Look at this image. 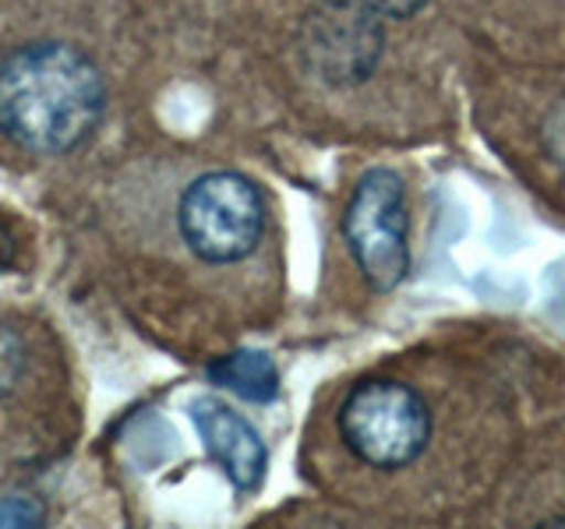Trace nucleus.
Masks as SVG:
<instances>
[{"label": "nucleus", "mask_w": 565, "mask_h": 529, "mask_svg": "<svg viewBox=\"0 0 565 529\" xmlns=\"http://www.w3.org/2000/svg\"><path fill=\"white\" fill-rule=\"evenodd\" d=\"M340 438L371 469H406L431 441V410L417 388L396 378H367L343 399Z\"/></svg>", "instance_id": "2"}, {"label": "nucleus", "mask_w": 565, "mask_h": 529, "mask_svg": "<svg viewBox=\"0 0 565 529\" xmlns=\"http://www.w3.org/2000/svg\"><path fill=\"white\" fill-rule=\"evenodd\" d=\"M40 519H43V511L32 508L22 498H11L8 505H0V526H32V522H40Z\"/></svg>", "instance_id": "10"}, {"label": "nucleus", "mask_w": 565, "mask_h": 529, "mask_svg": "<svg viewBox=\"0 0 565 529\" xmlns=\"http://www.w3.org/2000/svg\"><path fill=\"white\" fill-rule=\"evenodd\" d=\"M106 110V85L82 50L35 43L0 64V134L35 155L78 149Z\"/></svg>", "instance_id": "1"}, {"label": "nucleus", "mask_w": 565, "mask_h": 529, "mask_svg": "<svg viewBox=\"0 0 565 529\" xmlns=\"http://www.w3.org/2000/svg\"><path fill=\"white\" fill-rule=\"evenodd\" d=\"M406 226L411 219H406V191L399 173L385 166L367 170L350 194L343 237L371 290H396L411 272Z\"/></svg>", "instance_id": "4"}, {"label": "nucleus", "mask_w": 565, "mask_h": 529, "mask_svg": "<svg viewBox=\"0 0 565 529\" xmlns=\"http://www.w3.org/2000/svg\"><path fill=\"white\" fill-rule=\"evenodd\" d=\"M209 381L247 402H273L279 396V370L258 349H237L209 364Z\"/></svg>", "instance_id": "7"}, {"label": "nucleus", "mask_w": 565, "mask_h": 529, "mask_svg": "<svg viewBox=\"0 0 565 529\" xmlns=\"http://www.w3.org/2000/svg\"><path fill=\"white\" fill-rule=\"evenodd\" d=\"M305 57L329 85H358L382 57L379 14L364 4H326L305 25Z\"/></svg>", "instance_id": "5"}, {"label": "nucleus", "mask_w": 565, "mask_h": 529, "mask_svg": "<svg viewBox=\"0 0 565 529\" xmlns=\"http://www.w3.org/2000/svg\"><path fill=\"white\" fill-rule=\"evenodd\" d=\"M22 364H25L22 339L14 332L0 328V396H8L14 381L22 378Z\"/></svg>", "instance_id": "8"}, {"label": "nucleus", "mask_w": 565, "mask_h": 529, "mask_svg": "<svg viewBox=\"0 0 565 529\" xmlns=\"http://www.w3.org/2000/svg\"><path fill=\"white\" fill-rule=\"evenodd\" d=\"M181 237L209 264H234L255 251L265 229V208L258 187L241 173L199 176L177 208Z\"/></svg>", "instance_id": "3"}, {"label": "nucleus", "mask_w": 565, "mask_h": 529, "mask_svg": "<svg viewBox=\"0 0 565 529\" xmlns=\"http://www.w3.org/2000/svg\"><path fill=\"white\" fill-rule=\"evenodd\" d=\"M191 417H194V428H199L209 455L223 466L230 484L237 490H255L265 476L269 455H265V445L252 423L220 399H199Z\"/></svg>", "instance_id": "6"}, {"label": "nucleus", "mask_w": 565, "mask_h": 529, "mask_svg": "<svg viewBox=\"0 0 565 529\" xmlns=\"http://www.w3.org/2000/svg\"><path fill=\"white\" fill-rule=\"evenodd\" d=\"M358 4L375 11L379 18H411L428 4V0H358Z\"/></svg>", "instance_id": "9"}]
</instances>
